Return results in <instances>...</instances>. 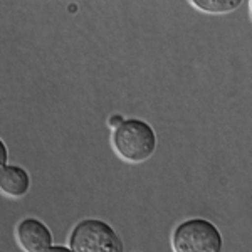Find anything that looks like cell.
<instances>
[{
	"instance_id": "3957f363",
	"label": "cell",
	"mask_w": 252,
	"mask_h": 252,
	"mask_svg": "<svg viewBox=\"0 0 252 252\" xmlns=\"http://www.w3.org/2000/svg\"><path fill=\"white\" fill-rule=\"evenodd\" d=\"M222 234L205 219H189L178 223L172 234L175 252H222Z\"/></svg>"
},
{
	"instance_id": "5b68a950",
	"label": "cell",
	"mask_w": 252,
	"mask_h": 252,
	"mask_svg": "<svg viewBox=\"0 0 252 252\" xmlns=\"http://www.w3.org/2000/svg\"><path fill=\"white\" fill-rule=\"evenodd\" d=\"M31 189V177L22 166L5 165L0 170V193L9 198H22Z\"/></svg>"
},
{
	"instance_id": "ba28073f",
	"label": "cell",
	"mask_w": 252,
	"mask_h": 252,
	"mask_svg": "<svg viewBox=\"0 0 252 252\" xmlns=\"http://www.w3.org/2000/svg\"><path fill=\"white\" fill-rule=\"evenodd\" d=\"M123 121H125V118H123V116H121V115H113L111 118H109L108 125H109V126H111V128H113V129H115V128H116V126H120L121 123H123Z\"/></svg>"
},
{
	"instance_id": "8992f818",
	"label": "cell",
	"mask_w": 252,
	"mask_h": 252,
	"mask_svg": "<svg viewBox=\"0 0 252 252\" xmlns=\"http://www.w3.org/2000/svg\"><path fill=\"white\" fill-rule=\"evenodd\" d=\"M241 0H192L190 5L207 14H229L241 5Z\"/></svg>"
},
{
	"instance_id": "52a82bcc",
	"label": "cell",
	"mask_w": 252,
	"mask_h": 252,
	"mask_svg": "<svg viewBox=\"0 0 252 252\" xmlns=\"http://www.w3.org/2000/svg\"><path fill=\"white\" fill-rule=\"evenodd\" d=\"M7 160H9V152H7V145L3 143V140L0 138V170L7 165Z\"/></svg>"
},
{
	"instance_id": "7a4b0ae2",
	"label": "cell",
	"mask_w": 252,
	"mask_h": 252,
	"mask_svg": "<svg viewBox=\"0 0 252 252\" xmlns=\"http://www.w3.org/2000/svg\"><path fill=\"white\" fill-rule=\"evenodd\" d=\"M69 249L72 252H123V242L106 222L84 219L71 230Z\"/></svg>"
},
{
	"instance_id": "9c48e42d",
	"label": "cell",
	"mask_w": 252,
	"mask_h": 252,
	"mask_svg": "<svg viewBox=\"0 0 252 252\" xmlns=\"http://www.w3.org/2000/svg\"><path fill=\"white\" fill-rule=\"evenodd\" d=\"M44 252H72V251L67 249V247H64V246H51L47 251H44Z\"/></svg>"
},
{
	"instance_id": "6da1fadb",
	"label": "cell",
	"mask_w": 252,
	"mask_h": 252,
	"mask_svg": "<svg viewBox=\"0 0 252 252\" xmlns=\"http://www.w3.org/2000/svg\"><path fill=\"white\" fill-rule=\"evenodd\" d=\"M111 145L116 155L128 163H143L157 150V133L143 120L129 118L113 129Z\"/></svg>"
},
{
	"instance_id": "277c9868",
	"label": "cell",
	"mask_w": 252,
	"mask_h": 252,
	"mask_svg": "<svg viewBox=\"0 0 252 252\" xmlns=\"http://www.w3.org/2000/svg\"><path fill=\"white\" fill-rule=\"evenodd\" d=\"M15 239L24 252H44L51 247L52 234L39 219H24L15 227Z\"/></svg>"
}]
</instances>
